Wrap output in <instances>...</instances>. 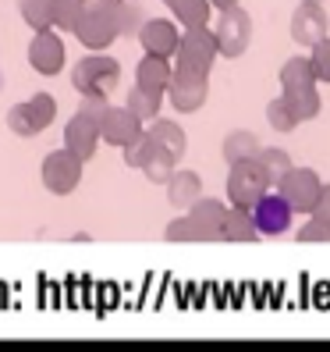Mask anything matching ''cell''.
Segmentation results:
<instances>
[{
  "label": "cell",
  "mask_w": 330,
  "mask_h": 352,
  "mask_svg": "<svg viewBox=\"0 0 330 352\" xmlns=\"http://www.w3.org/2000/svg\"><path fill=\"white\" fill-rule=\"evenodd\" d=\"M29 65H32V72L47 75V78L64 72V43H60V36L54 32V25L50 29H39L32 36V43H29Z\"/></svg>",
  "instance_id": "obj_15"
},
{
  "label": "cell",
  "mask_w": 330,
  "mask_h": 352,
  "mask_svg": "<svg viewBox=\"0 0 330 352\" xmlns=\"http://www.w3.org/2000/svg\"><path fill=\"white\" fill-rule=\"evenodd\" d=\"M266 189H274V185L256 157L231 164V171H228V203L231 206H252Z\"/></svg>",
  "instance_id": "obj_9"
},
{
  "label": "cell",
  "mask_w": 330,
  "mask_h": 352,
  "mask_svg": "<svg viewBox=\"0 0 330 352\" xmlns=\"http://www.w3.org/2000/svg\"><path fill=\"white\" fill-rule=\"evenodd\" d=\"M96 125H99V142H107V146H117V150H121V146H128L135 135L146 132V129H142V121H139L128 107H107Z\"/></svg>",
  "instance_id": "obj_16"
},
{
  "label": "cell",
  "mask_w": 330,
  "mask_h": 352,
  "mask_svg": "<svg viewBox=\"0 0 330 352\" xmlns=\"http://www.w3.org/2000/svg\"><path fill=\"white\" fill-rule=\"evenodd\" d=\"M217 39L210 25H185L174 47V68L181 72H196V75H210L217 65Z\"/></svg>",
  "instance_id": "obj_4"
},
{
  "label": "cell",
  "mask_w": 330,
  "mask_h": 352,
  "mask_svg": "<svg viewBox=\"0 0 330 352\" xmlns=\"http://www.w3.org/2000/svg\"><path fill=\"white\" fill-rule=\"evenodd\" d=\"M142 25V11L132 4V0H121L117 4V36H132Z\"/></svg>",
  "instance_id": "obj_31"
},
{
  "label": "cell",
  "mask_w": 330,
  "mask_h": 352,
  "mask_svg": "<svg viewBox=\"0 0 330 352\" xmlns=\"http://www.w3.org/2000/svg\"><path fill=\"white\" fill-rule=\"evenodd\" d=\"M249 214H252V224H256L259 239H281V235L292 232V224H295V210L287 206V199L277 189H266L249 206Z\"/></svg>",
  "instance_id": "obj_8"
},
{
  "label": "cell",
  "mask_w": 330,
  "mask_h": 352,
  "mask_svg": "<svg viewBox=\"0 0 330 352\" xmlns=\"http://www.w3.org/2000/svg\"><path fill=\"white\" fill-rule=\"evenodd\" d=\"M150 135H156L178 160L189 153V135H185V129L178 125V121H171V118H160V114H156V118L150 121Z\"/></svg>",
  "instance_id": "obj_23"
},
{
  "label": "cell",
  "mask_w": 330,
  "mask_h": 352,
  "mask_svg": "<svg viewBox=\"0 0 330 352\" xmlns=\"http://www.w3.org/2000/svg\"><path fill=\"white\" fill-rule=\"evenodd\" d=\"M18 11H22L25 25H29L32 32H39V29H50V25H54L47 0H18Z\"/></svg>",
  "instance_id": "obj_28"
},
{
  "label": "cell",
  "mask_w": 330,
  "mask_h": 352,
  "mask_svg": "<svg viewBox=\"0 0 330 352\" xmlns=\"http://www.w3.org/2000/svg\"><path fill=\"white\" fill-rule=\"evenodd\" d=\"M178 22L171 18H146L139 25V43L146 54H156V57H174V47H178Z\"/></svg>",
  "instance_id": "obj_17"
},
{
  "label": "cell",
  "mask_w": 330,
  "mask_h": 352,
  "mask_svg": "<svg viewBox=\"0 0 330 352\" xmlns=\"http://www.w3.org/2000/svg\"><path fill=\"white\" fill-rule=\"evenodd\" d=\"M256 160L263 164V171H266V178H270V185H277V178L292 168V153L281 150V146H259Z\"/></svg>",
  "instance_id": "obj_27"
},
{
  "label": "cell",
  "mask_w": 330,
  "mask_h": 352,
  "mask_svg": "<svg viewBox=\"0 0 330 352\" xmlns=\"http://www.w3.org/2000/svg\"><path fill=\"white\" fill-rule=\"evenodd\" d=\"M213 39H217V54L220 57H241L252 43V14L241 4H231L217 14L213 22Z\"/></svg>",
  "instance_id": "obj_6"
},
{
  "label": "cell",
  "mask_w": 330,
  "mask_h": 352,
  "mask_svg": "<svg viewBox=\"0 0 330 352\" xmlns=\"http://www.w3.org/2000/svg\"><path fill=\"white\" fill-rule=\"evenodd\" d=\"M309 65H313L316 82H330V36L316 39V43L309 47Z\"/></svg>",
  "instance_id": "obj_30"
},
{
  "label": "cell",
  "mask_w": 330,
  "mask_h": 352,
  "mask_svg": "<svg viewBox=\"0 0 330 352\" xmlns=\"http://www.w3.org/2000/svg\"><path fill=\"white\" fill-rule=\"evenodd\" d=\"M298 242H330V228L320 224L316 217H309V221L298 228Z\"/></svg>",
  "instance_id": "obj_33"
},
{
  "label": "cell",
  "mask_w": 330,
  "mask_h": 352,
  "mask_svg": "<svg viewBox=\"0 0 330 352\" xmlns=\"http://www.w3.org/2000/svg\"><path fill=\"white\" fill-rule=\"evenodd\" d=\"M189 224H192V242H220V228H224V214L228 206L213 196H199L189 210Z\"/></svg>",
  "instance_id": "obj_14"
},
{
  "label": "cell",
  "mask_w": 330,
  "mask_h": 352,
  "mask_svg": "<svg viewBox=\"0 0 330 352\" xmlns=\"http://www.w3.org/2000/svg\"><path fill=\"white\" fill-rule=\"evenodd\" d=\"M117 4L121 0H82L71 32L86 50H107L117 39Z\"/></svg>",
  "instance_id": "obj_2"
},
{
  "label": "cell",
  "mask_w": 330,
  "mask_h": 352,
  "mask_svg": "<svg viewBox=\"0 0 330 352\" xmlns=\"http://www.w3.org/2000/svg\"><path fill=\"white\" fill-rule=\"evenodd\" d=\"M163 239H167V242H192V224H189V214L181 210V217H174L167 228H163Z\"/></svg>",
  "instance_id": "obj_32"
},
{
  "label": "cell",
  "mask_w": 330,
  "mask_h": 352,
  "mask_svg": "<svg viewBox=\"0 0 330 352\" xmlns=\"http://www.w3.org/2000/svg\"><path fill=\"white\" fill-rule=\"evenodd\" d=\"M50 18H54V29H75L78 22V11H82V0H47Z\"/></svg>",
  "instance_id": "obj_29"
},
{
  "label": "cell",
  "mask_w": 330,
  "mask_h": 352,
  "mask_svg": "<svg viewBox=\"0 0 330 352\" xmlns=\"http://www.w3.org/2000/svg\"><path fill=\"white\" fill-rule=\"evenodd\" d=\"M163 96L171 100L174 111L196 114V111H202L206 96H210V75H196V72L174 68V72H171V82H167V89H163Z\"/></svg>",
  "instance_id": "obj_12"
},
{
  "label": "cell",
  "mask_w": 330,
  "mask_h": 352,
  "mask_svg": "<svg viewBox=\"0 0 330 352\" xmlns=\"http://www.w3.org/2000/svg\"><path fill=\"white\" fill-rule=\"evenodd\" d=\"M171 57H156V54H146L139 60V68H135V86L139 89H146V93H160L167 89V82H171Z\"/></svg>",
  "instance_id": "obj_19"
},
{
  "label": "cell",
  "mask_w": 330,
  "mask_h": 352,
  "mask_svg": "<svg viewBox=\"0 0 330 352\" xmlns=\"http://www.w3.org/2000/svg\"><path fill=\"white\" fill-rule=\"evenodd\" d=\"M309 217H316L320 224L330 228V185H327V182H323V189H320V196H316V203H313V210H309Z\"/></svg>",
  "instance_id": "obj_35"
},
{
  "label": "cell",
  "mask_w": 330,
  "mask_h": 352,
  "mask_svg": "<svg viewBox=\"0 0 330 352\" xmlns=\"http://www.w3.org/2000/svg\"><path fill=\"white\" fill-rule=\"evenodd\" d=\"M82 164L71 150H50L47 157H43V168H39V175H43V185L54 192V196H68V192H75L78 189V182H82Z\"/></svg>",
  "instance_id": "obj_11"
},
{
  "label": "cell",
  "mask_w": 330,
  "mask_h": 352,
  "mask_svg": "<svg viewBox=\"0 0 330 352\" xmlns=\"http://www.w3.org/2000/svg\"><path fill=\"white\" fill-rule=\"evenodd\" d=\"M259 135L256 132H249V129H235V132H228L224 135V146H220V153H224V160L228 164H238V160H252L256 153H259Z\"/></svg>",
  "instance_id": "obj_22"
},
{
  "label": "cell",
  "mask_w": 330,
  "mask_h": 352,
  "mask_svg": "<svg viewBox=\"0 0 330 352\" xmlns=\"http://www.w3.org/2000/svg\"><path fill=\"white\" fill-rule=\"evenodd\" d=\"M121 150H125V164H128V168H139L153 185H163L174 175V168H178V157L163 146L156 135H150V132L135 135L128 146H121Z\"/></svg>",
  "instance_id": "obj_3"
},
{
  "label": "cell",
  "mask_w": 330,
  "mask_h": 352,
  "mask_svg": "<svg viewBox=\"0 0 330 352\" xmlns=\"http://www.w3.org/2000/svg\"><path fill=\"white\" fill-rule=\"evenodd\" d=\"M163 185H167V199H171L174 210H189V206L202 196V178L196 171H185V168H174V175Z\"/></svg>",
  "instance_id": "obj_20"
},
{
  "label": "cell",
  "mask_w": 330,
  "mask_h": 352,
  "mask_svg": "<svg viewBox=\"0 0 330 352\" xmlns=\"http://www.w3.org/2000/svg\"><path fill=\"white\" fill-rule=\"evenodd\" d=\"M266 121H270V129L281 132V135L295 132V129L302 125V121L295 118V111L287 107V100H284V96H274L270 103H266Z\"/></svg>",
  "instance_id": "obj_26"
},
{
  "label": "cell",
  "mask_w": 330,
  "mask_h": 352,
  "mask_svg": "<svg viewBox=\"0 0 330 352\" xmlns=\"http://www.w3.org/2000/svg\"><path fill=\"white\" fill-rule=\"evenodd\" d=\"M259 232L252 224L249 206H228L224 214V228H220V242H256Z\"/></svg>",
  "instance_id": "obj_21"
},
{
  "label": "cell",
  "mask_w": 330,
  "mask_h": 352,
  "mask_svg": "<svg viewBox=\"0 0 330 352\" xmlns=\"http://www.w3.org/2000/svg\"><path fill=\"white\" fill-rule=\"evenodd\" d=\"M96 146H99V125L86 114H75L68 118L64 125V150H71L82 164L96 157Z\"/></svg>",
  "instance_id": "obj_18"
},
{
  "label": "cell",
  "mask_w": 330,
  "mask_h": 352,
  "mask_svg": "<svg viewBox=\"0 0 330 352\" xmlns=\"http://www.w3.org/2000/svg\"><path fill=\"white\" fill-rule=\"evenodd\" d=\"M121 82V65L114 57L93 50L89 57H82L78 65L71 68V86L82 96H110Z\"/></svg>",
  "instance_id": "obj_5"
},
{
  "label": "cell",
  "mask_w": 330,
  "mask_h": 352,
  "mask_svg": "<svg viewBox=\"0 0 330 352\" xmlns=\"http://www.w3.org/2000/svg\"><path fill=\"white\" fill-rule=\"evenodd\" d=\"M160 103H163L160 93H146V89H139V86H135V89L128 93V100H125V107L142 121V125H150V121L160 114Z\"/></svg>",
  "instance_id": "obj_25"
},
{
  "label": "cell",
  "mask_w": 330,
  "mask_h": 352,
  "mask_svg": "<svg viewBox=\"0 0 330 352\" xmlns=\"http://www.w3.org/2000/svg\"><path fill=\"white\" fill-rule=\"evenodd\" d=\"M57 118V100L50 93H36L25 103H14L8 111V129L22 139H32L39 132H47Z\"/></svg>",
  "instance_id": "obj_7"
},
{
  "label": "cell",
  "mask_w": 330,
  "mask_h": 352,
  "mask_svg": "<svg viewBox=\"0 0 330 352\" xmlns=\"http://www.w3.org/2000/svg\"><path fill=\"white\" fill-rule=\"evenodd\" d=\"M107 107H110V100H107V96H82V103H78V114H86V118L99 121Z\"/></svg>",
  "instance_id": "obj_34"
},
{
  "label": "cell",
  "mask_w": 330,
  "mask_h": 352,
  "mask_svg": "<svg viewBox=\"0 0 330 352\" xmlns=\"http://www.w3.org/2000/svg\"><path fill=\"white\" fill-rule=\"evenodd\" d=\"M178 25H210V0H163Z\"/></svg>",
  "instance_id": "obj_24"
},
{
  "label": "cell",
  "mask_w": 330,
  "mask_h": 352,
  "mask_svg": "<svg viewBox=\"0 0 330 352\" xmlns=\"http://www.w3.org/2000/svg\"><path fill=\"white\" fill-rule=\"evenodd\" d=\"M320 4H323V0H320Z\"/></svg>",
  "instance_id": "obj_37"
},
{
  "label": "cell",
  "mask_w": 330,
  "mask_h": 352,
  "mask_svg": "<svg viewBox=\"0 0 330 352\" xmlns=\"http://www.w3.org/2000/svg\"><path fill=\"white\" fill-rule=\"evenodd\" d=\"M330 36V18L320 0H302L292 11V39L298 47H313L316 39Z\"/></svg>",
  "instance_id": "obj_13"
},
{
  "label": "cell",
  "mask_w": 330,
  "mask_h": 352,
  "mask_svg": "<svg viewBox=\"0 0 330 352\" xmlns=\"http://www.w3.org/2000/svg\"><path fill=\"white\" fill-rule=\"evenodd\" d=\"M231 4H238V0H210V8H217V11H224V8H231Z\"/></svg>",
  "instance_id": "obj_36"
},
{
  "label": "cell",
  "mask_w": 330,
  "mask_h": 352,
  "mask_svg": "<svg viewBox=\"0 0 330 352\" xmlns=\"http://www.w3.org/2000/svg\"><path fill=\"white\" fill-rule=\"evenodd\" d=\"M320 82L313 75V65H309V57H287L281 65V96L287 100V107L295 111L298 121H313L320 118Z\"/></svg>",
  "instance_id": "obj_1"
},
{
  "label": "cell",
  "mask_w": 330,
  "mask_h": 352,
  "mask_svg": "<svg viewBox=\"0 0 330 352\" xmlns=\"http://www.w3.org/2000/svg\"><path fill=\"white\" fill-rule=\"evenodd\" d=\"M274 189L287 199V206H292L295 214H309L313 203H316V196H320V189H323V178L313 168H295L292 164V168L277 178Z\"/></svg>",
  "instance_id": "obj_10"
}]
</instances>
